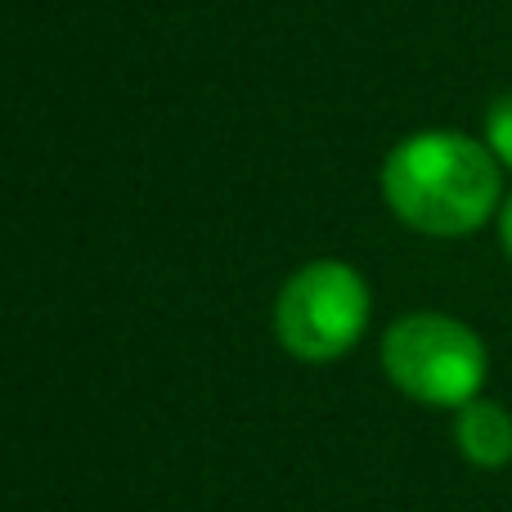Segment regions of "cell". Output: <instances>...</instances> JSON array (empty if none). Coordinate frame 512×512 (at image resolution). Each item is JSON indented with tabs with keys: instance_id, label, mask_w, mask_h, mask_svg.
Listing matches in <instances>:
<instances>
[{
	"instance_id": "obj_3",
	"label": "cell",
	"mask_w": 512,
	"mask_h": 512,
	"mask_svg": "<svg viewBox=\"0 0 512 512\" xmlns=\"http://www.w3.org/2000/svg\"><path fill=\"white\" fill-rule=\"evenodd\" d=\"M369 283L346 261H310L279 288L274 337L301 364L342 360L369 328Z\"/></svg>"
},
{
	"instance_id": "obj_5",
	"label": "cell",
	"mask_w": 512,
	"mask_h": 512,
	"mask_svg": "<svg viewBox=\"0 0 512 512\" xmlns=\"http://www.w3.org/2000/svg\"><path fill=\"white\" fill-rule=\"evenodd\" d=\"M486 149L499 158V167L512 171V90L499 95L486 113Z\"/></svg>"
},
{
	"instance_id": "obj_1",
	"label": "cell",
	"mask_w": 512,
	"mask_h": 512,
	"mask_svg": "<svg viewBox=\"0 0 512 512\" xmlns=\"http://www.w3.org/2000/svg\"><path fill=\"white\" fill-rule=\"evenodd\" d=\"M486 140L463 131L405 135L382 162V198L400 225L427 239L477 234L504 207V176Z\"/></svg>"
},
{
	"instance_id": "obj_2",
	"label": "cell",
	"mask_w": 512,
	"mask_h": 512,
	"mask_svg": "<svg viewBox=\"0 0 512 512\" xmlns=\"http://www.w3.org/2000/svg\"><path fill=\"white\" fill-rule=\"evenodd\" d=\"M382 369L409 400L432 409H463L481 396L490 373L486 342L463 319L418 310L387 328Z\"/></svg>"
},
{
	"instance_id": "obj_4",
	"label": "cell",
	"mask_w": 512,
	"mask_h": 512,
	"mask_svg": "<svg viewBox=\"0 0 512 512\" xmlns=\"http://www.w3.org/2000/svg\"><path fill=\"white\" fill-rule=\"evenodd\" d=\"M454 445L472 468L499 472L512 463V414L495 400H468L463 409H454Z\"/></svg>"
},
{
	"instance_id": "obj_6",
	"label": "cell",
	"mask_w": 512,
	"mask_h": 512,
	"mask_svg": "<svg viewBox=\"0 0 512 512\" xmlns=\"http://www.w3.org/2000/svg\"><path fill=\"white\" fill-rule=\"evenodd\" d=\"M499 239H504V252L512 256V194L504 198V207H499Z\"/></svg>"
}]
</instances>
